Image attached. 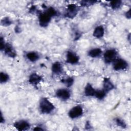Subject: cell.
<instances>
[{"instance_id":"2","label":"cell","mask_w":131,"mask_h":131,"mask_svg":"<svg viewBox=\"0 0 131 131\" xmlns=\"http://www.w3.org/2000/svg\"><path fill=\"white\" fill-rule=\"evenodd\" d=\"M39 108L40 112L43 114H50L55 109L54 105L46 97L40 98Z\"/></svg>"},{"instance_id":"12","label":"cell","mask_w":131,"mask_h":131,"mask_svg":"<svg viewBox=\"0 0 131 131\" xmlns=\"http://www.w3.org/2000/svg\"><path fill=\"white\" fill-rule=\"evenodd\" d=\"M115 88L114 84L112 82L110 78L105 77L103 80V89L108 93L113 90Z\"/></svg>"},{"instance_id":"10","label":"cell","mask_w":131,"mask_h":131,"mask_svg":"<svg viewBox=\"0 0 131 131\" xmlns=\"http://www.w3.org/2000/svg\"><path fill=\"white\" fill-rule=\"evenodd\" d=\"M5 54L10 58H15L16 56V52L12 45L6 43L4 49Z\"/></svg>"},{"instance_id":"25","label":"cell","mask_w":131,"mask_h":131,"mask_svg":"<svg viewBox=\"0 0 131 131\" xmlns=\"http://www.w3.org/2000/svg\"><path fill=\"white\" fill-rule=\"evenodd\" d=\"M6 44V43L5 42L4 38L2 36H1V38H0V48H1V51L4 50Z\"/></svg>"},{"instance_id":"26","label":"cell","mask_w":131,"mask_h":131,"mask_svg":"<svg viewBox=\"0 0 131 131\" xmlns=\"http://www.w3.org/2000/svg\"><path fill=\"white\" fill-rule=\"evenodd\" d=\"M131 9H129L128 10H127L125 13V16L126 17V18L127 19H130L131 17Z\"/></svg>"},{"instance_id":"6","label":"cell","mask_w":131,"mask_h":131,"mask_svg":"<svg viewBox=\"0 0 131 131\" xmlns=\"http://www.w3.org/2000/svg\"><path fill=\"white\" fill-rule=\"evenodd\" d=\"M113 68L115 71L125 70L128 67L127 62L122 58H116L113 62Z\"/></svg>"},{"instance_id":"21","label":"cell","mask_w":131,"mask_h":131,"mask_svg":"<svg viewBox=\"0 0 131 131\" xmlns=\"http://www.w3.org/2000/svg\"><path fill=\"white\" fill-rule=\"evenodd\" d=\"M12 20L8 16L3 17L1 21V24L2 26L4 27H7L10 26L12 24Z\"/></svg>"},{"instance_id":"16","label":"cell","mask_w":131,"mask_h":131,"mask_svg":"<svg viewBox=\"0 0 131 131\" xmlns=\"http://www.w3.org/2000/svg\"><path fill=\"white\" fill-rule=\"evenodd\" d=\"M96 90L93 87L90 83H87L84 88V93L85 96L92 97L94 96Z\"/></svg>"},{"instance_id":"15","label":"cell","mask_w":131,"mask_h":131,"mask_svg":"<svg viewBox=\"0 0 131 131\" xmlns=\"http://www.w3.org/2000/svg\"><path fill=\"white\" fill-rule=\"evenodd\" d=\"M26 56L27 58L32 62H34L37 61L40 58L39 54L35 51H30L27 52Z\"/></svg>"},{"instance_id":"11","label":"cell","mask_w":131,"mask_h":131,"mask_svg":"<svg viewBox=\"0 0 131 131\" xmlns=\"http://www.w3.org/2000/svg\"><path fill=\"white\" fill-rule=\"evenodd\" d=\"M41 80V76L36 73H32L29 77V82L32 85H36L39 83Z\"/></svg>"},{"instance_id":"19","label":"cell","mask_w":131,"mask_h":131,"mask_svg":"<svg viewBox=\"0 0 131 131\" xmlns=\"http://www.w3.org/2000/svg\"><path fill=\"white\" fill-rule=\"evenodd\" d=\"M122 1H113L110 3V7L111 8L114 10L119 9L122 5Z\"/></svg>"},{"instance_id":"27","label":"cell","mask_w":131,"mask_h":131,"mask_svg":"<svg viewBox=\"0 0 131 131\" xmlns=\"http://www.w3.org/2000/svg\"><path fill=\"white\" fill-rule=\"evenodd\" d=\"M44 130V129L40 126H36L33 128V130H35V131H36V130L41 131V130Z\"/></svg>"},{"instance_id":"24","label":"cell","mask_w":131,"mask_h":131,"mask_svg":"<svg viewBox=\"0 0 131 131\" xmlns=\"http://www.w3.org/2000/svg\"><path fill=\"white\" fill-rule=\"evenodd\" d=\"M96 2L95 1H81V5L82 6H90L91 5H93L94 4H95Z\"/></svg>"},{"instance_id":"28","label":"cell","mask_w":131,"mask_h":131,"mask_svg":"<svg viewBox=\"0 0 131 131\" xmlns=\"http://www.w3.org/2000/svg\"><path fill=\"white\" fill-rule=\"evenodd\" d=\"M5 119H4V117H3V114L1 112V120H0V122L1 123H4L5 122Z\"/></svg>"},{"instance_id":"3","label":"cell","mask_w":131,"mask_h":131,"mask_svg":"<svg viewBox=\"0 0 131 131\" xmlns=\"http://www.w3.org/2000/svg\"><path fill=\"white\" fill-rule=\"evenodd\" d=\"M118 53L115 49H110L106 50L103 54V58L105 63H110L117 58Z\"/></svg>"},{"instance_id":"22","label":"cell","mask_w":131,"mask_h":131,"mask_svg":"<svg viewBox=\"0 0 131 131\" xmlns=\"http://www.w3.org/2000/svg\"><path fill=\"white\" fill-rule=\"evenodd\" d=\"M9 79V75L5 72H1L0 73V82L1 83L7 82Z\"/></svg>"},{"instance_id":"1","label":"cell","mask_w":131,"mask_h":131,"mask_svg":"<svg viewBox=\"0 0 131 131\" xmlns=\"http://www.w3.org/2000/svg\"><path fill=\"white\" fill-rule=\"evenodd\" d=\"M57 12L52 7L48 8L45 12H40L38 14V21L42 27H46L49 24L52 18L57 15Z\"/></svg>"},{"instance_id":"5","label":"cell","mask_w":131,"mask_h":131,"mask_svg":"<svg viewBox=\"0 0 131 131\" xmlns=\"http://www.w3.org/2000/svg\"><path fill=\"white\" fill-rule=\"evenodd\" d=\"M79 9V7L76 5L74 4H69L67 6L65 16L71 19L74 18L78 14Z\"/></svg>"},{"instance_id":"9","label":"cell","mask_w":131,"mask_h":131,"mask_svg":"<svg viewBox=\"0 0 131 131\" xmlns=\"http://www.w3.org/2000/svg\"><path fill=\"white\" fill-rule=\"evenodd\" d=\"M13 126L17 130L24 131L30 128V124L27 120H20L14 122Z\"/></svg>"},{"instance_id":"14","label":"cell","mask_w":131,"mask_h":131,"mask_svg":"<svg viewBox=\"0 0 131 131\" xmlns=\"http://www.w3.org/2000/svg\"><path fill=\"white\" fill-rule=\"evenodd\" d=\"M51 70L54 74H59L62 72L63 68L62 64L59 61H55L51 66Z\"/></svg>"},{"instance_id":"4","label":"cell","mask_w":131,"mask_h":131,"mask_svg":"<svg viewBox=\"0 0 131 131\" xmlns=\"http://www.w3.org/2000/svg\"><path fill=\"white\" fill-rule=\"evenodd\" d=\"M83 114V110L82 107L80 105H77L71 108L69 112L68 116L71 119L78 118Z\"/></svg>"},{"instance_id":"23","label":"cell","mask_w":131,"mask_h":131,"mask_svg":"<svg viewBox=\"0 0 131 131\" xmlns=\"http://www.w3.org/2000/svg\"><path fill=\"white\" fill-rule=\"evenodd\" d=\"M115 122L118 126H120L121 128H124L126 127V124L124 120L122 118L119 117L115 118Z\"/></svg>"},{"instance_id":"17","label":"cell","mask_w":131,"mask_h":131,"mask_svg":"<svg viewBox=\"0 0 131 131\" xmlns=\"http://www.w3.org/2000/svg\"><path fill=\"white\" fill-rule=\"evenodd\" d=\"M102 53V51L100 48H95L90 50L88 53V54L92 58H97L99 57Z\"/></svg>"},{"instance_id":"8","label":"cell","mask_w":131,"mask_h":131,"mask_svg":"<svg viewBox=\"0 0 131 131\" xmlns=\"http://www.w3.org/2000/svg\"><path fill=\"white\" fill-rule=\"evenodd\" d=\"M66 61L67 63L71 64H77L79 60V57L75 52L69 51L66 54Z\"/></svg>"},{"instance_id":"18","label":"cell","mask_w":131,"mask_h":131,"mask_svg":"<svg viewBox=\"0 0 131 131\" xmlns=\"http://www.w3.org/2000/svg\"><path fill=\"white\" fill-rule=\"evenodd\" d=\"M107 93L102 89H99L96 90L94 97H95L98 100H102L103 99L106 95Z\"/></svg>"},{"instance_id":"13","label":"cell","mask_w":131,"mask_h":131,"mask_svg":"<svg viewBox=\"0 0 131 131\" xmlns=\"http://www.w3.org/2000/svg\"><path fill=\"white\" fill-rule=\"evenodd\" d=\"M104 34V27L101 26H98L96 27L93 32V36L96 38H102Z\"/></svg>"},{"instance_id":"20","label":"cell","mask_w":131,"mask_h":131,"mask_svg":"<svg viewBox=\"0 0 131 131\" xmlns=\"http://www.w3.org/2000/svg\"><path fill=\"white\" fill-rule=\"evenodd\" d=\"M74 79L73 77H69L67 78L63 79L61 80V82L64 83L67 87H71L74 83Z\"/></svg>"},{"instance_id":"7","label":"cell","mask_w":131,"mask_h":131,"mask_svg":"<svg viewBox=\"0 0 131 131\" xmlns=\"http://www.w3.org/2000/svg\"><path fill=\"white\" fill-rule=\"evenodd\" d=\"M56 97L61 100L66 101L70 99L71 97L70 91L66 88H60L56 90L55 92Z\"/></svg>"}]
</instances>
